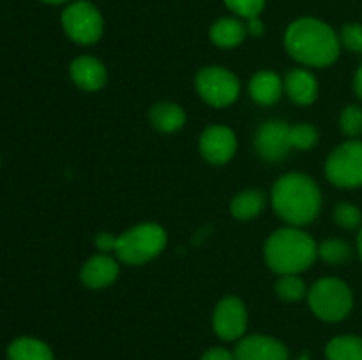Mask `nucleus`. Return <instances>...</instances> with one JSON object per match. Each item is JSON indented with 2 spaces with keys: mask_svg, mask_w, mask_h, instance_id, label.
<instances>
[{
  "mask_svg": "<svg viewBox=\"0 0 362 360\" xmlns=\"http://www.w3.org/2000/svg\"><path fill=\"white\" fill-rule=\"evenodd\" d=\"M247 28L237 18H221L211 27V41L219 48H235L246 39Z\"/></svg>",
  "mask_w": 362,
  "mask_h": 360,
  "instance_id": "obj_17",
  "label": "nucleus"
},
{
  "mask_svg": "<svg viewBox=\"0 0 362 360\" xmlns=\"http://www.w3.org/2000/svg\"><path fill=\"white\" fill-rule=\"evenodd\" d=\"M95 246H98L99 251L108 254L110 251H115L117 236L112 235V233H99V235L95 236Z\"/></svg>",
  "mask_w": 362,
  "mask_h": 360,
  "instance_id": "obj_29",
  "label": "nucleus"
},
{
  "mask_svg": "<svg viewBox=\"0 0 362 360\" xmlns=\"http://www.w3.org/2000/svg\"><path fill=\"white\" fill-rule=\"evenodd\" d=\"M166 232L156 222H144L117 236L113 253L126 265H145L161 254L166 246Z\"/></svg>",
  "mask_w": 362,
  "mask_h": 360,
  "instance_id": "obj_4",
  "label": "nucleus"
},
{
  "mask_svg": "<svg viewBox=\"0 0 362 360\" xmlns=\"http://www.w3.org/2000/svg\"><path fill=\"white\" fill-rule=\"evenodd\" d=\"M336 224L345 229H356L362 224V212L354 203H339L334 208Z\"/></svg>",
  "mask_w": 362,
  "mask_h": 360,
  "instance_id": "obj_25",
  "label": "nucleus"
},
{
  "mask_svg": "<svg viewBox=\"0 0 362 360\" xmlns=\"http://www.w3.org/2000/svg\"><path fill=\"white\" fill-rule=\"evenodd\" d=\"M339 41L352 52L362 53V25L349 23L341 28Z\"/></svg>",
  "mask_w": 362,
  "mask_h": 360,
  "instance_id": "obj_28",
  "label": "nucleus"
},
{
  "mask_svg": "<svg viewBox=\"0 0 362 360\" xmlns=\"http://www.w3.org/2000/svg\"><path fill=\"white\" fill-rule=\"evenodd\" d=\"M194 87H197L200 97L214 108H225V106L233 104L240 92V83L235 74L219 66L204 67L197 74Z\"/></svg>",
  "mask_w": 362,
  "mask_h": 360,
  "instance_id": "obj_7",
  "label": "nucleus"
},
{
  "mask_svg": "<svg viewBox=\"0 0 362 360\" xmlns=\"http://www.w3.org/2000/svg\"><path fill=\"white\" fill-rule=\"evenodd\" d=\"M329 182L345 189L362 186V141L350 140L331 152L325 161Z\"/></svg>",
  "mask_w": 362,
  "mask_h": 360,
  "instance_id": "obj_6",
  "label": "nucleus"
},
{
  "mask_svg": "<svg viewBox=\"0 0 362 360\" xmlns=\"http://www.w3.org/2000/svg\"><path fill=\"white\" fill-rule=\"evenodd\" d=\"M283 88H285L290 101L300 106L311 104L318 95L317 78H315L308 69L290 71V73L286 74L285 81H283Z\"/></svg>",
  "mask_w": 362,
  "mask_h": 360,
  "instance_id": "obj_15",
  "label": "nucleus"
},
{
  "mask_svg": "<svg viewBox=\"0 0 362 360\" xmlns=\"http://www.w3.org/2000/svg\"><path fill=\"white\" fill-rule=\"evenodd\" d=\"M119 261L110 256V254L101 253L92 256L83 265V268L80 272V279L88 288L99 289L113 284L117 281V277H119Z\"/></svg>",
  "mask_w": 362,
  "mask_h": 360,
  "instance_id": "obj_13",
  "label": "nucleus"
},
{
  "mask_svg": "<svg viewBox=\"0 0 362 360\" xmlns=\"http://www.w3.org/2000/svg\"><path fill=\"white\" fill-rule=\"evenodd\" d=\"M235 360H288V352L276 339L250 335L237 344Z\"/></svg>",
  "mask_w": 362,
  "mask_h": 360,
  "instance_id": "obj_12",
  "label": "nucleus"
},
{
  "mask_svg": "<svg viewBox=\"0 0 362 360\" xmlns=\"http://www.w3.org/2000/svg\"><path fill=\"white\" fill-rule=\"evenodd\" d=\"M283 92V81L272 71H260L250 80V95L258 104H274Z\"/></svg>",
  "mask_w": 362,
  "mask_h": 360,
  "instance_id": "obj_16",
  "label": "nucleus"
},
{
  "mask_svg": "<svg viewBox=\"0 0 362 360\" xmlns=\"http://www.w3.org/2000/svg\"><path fill=\"white\" fill-rule=\"evenodd\" d=\"M288 141L292 148L310 150L318 143V131L311 124H297V126L290 127Z\"/></svg>",
  "mask_w": 362,
  "mask_h": 360,
  "instance_id": "obj_24",
  "label": "nucleus"
},
{
  "mask_svg": "<svg viewBox=\"0 0 362 360\" xmlns=\"http://www.w3.org/2000/svg\"><path fill=\"white\" fill-rule=\"evenodd\" d=\"M272 207L290 226L310 224L322 208V194L317 182L304 173H288L272 187Z\"/></svg>",
  "mask_w": 362,
  "mask_h": 360,
  "instance_id": "obj_2",
  "label": "nucleus"
},
{
  "mask_svg": "<svg viewBox=\"0 0 362 360\" xmlns=\"http://www.w3.org/2000/svg\"><path fill=\"white\" fill-rule=\"evenodd\" d=\"M357 251H359V256L362 260V226L359 229V235H357Z\"/></svg>",
  "mask_w": 362,
  "mask_h": 360,
  "instance_id": "obj_33",
  "label": "nucleus"
},
{
  "mask_svg": "<svg viewBox=\"0 0 362 360\" xmlns=\"http://www.w3.org/2000/svg\"><path fill=\"white\" fill-rule=\"evenodd\" d=\"M265 207V194L258 189H247L237 194L232 200L230 210L232 215L239 221H250L257 217Z\"/></svg>",
  "mask_w": 362,
  "mask_h": 360,
  "instance_id": "obj_20",
  "label": "nucleus"
},
{
  "mask_svg": "<svg viewBox=\"0 0 362 360\" xmlns=\"http://www.w3.org/2000/svg\"><path fill=\"white\" fill-rule=\"evenodd\" d=\"M42 2H46V4H62V2H66V0H42Z\"/></svg>",
  "mask_w": 362,
  "mask_h": 360,
  "instance_id": "obj_34",
  "label": "nucleus"
},
{
  "mask_svg": "<svg viewBox=\"0 0 362 360\" xmlns=\"http://www.w3.org/2000/svg\"><path fill=\"white\" fill-rule=\"evenodd\" d=\"M286 52L308 67H329L338 60L341 41L331 25L317 18H299L285 34Z\"/></svg>",
  "mask_w": 362,
  "mask_h": 360,
  "instance_id": "obj_1",
  "label": "nucleus"
},
{
  "mask_svg": "<svg viewBox=\"0 0 362 360\" xmlns=\"http://www.w3.org/2000/svg\"><path fill=\"white\" fill-rule=\"evenodd\" d=\"M288 133L290 126L283 120H269V122L262 124L255 136V147H257L260 157L271 162L285 159L292 148L288 141Z\"/></svg>",
  "mask_w": 362,
  "mask_h": 360,
  "instance_id": "obj_10",
  "label": "nucleus"
},
{
  "mask_svg": "<svg viewBox=\"0 0 362 360\" xmlns=\"http://www.w3.org/2000/svg\"><path fill=\"white\" fill-rule=\"evenodd\" d=\"M265 261L278 274H299L318 258V246L306 232L288 226L272 233L265 242Z\"/></svg>",
  "mask_w": 362,
  "mask_h": 360,
  "instance_id": "obj_3",
  "label": "nucleus"
},
{
  "mask_svg": "<svg viewBox=\"0 0 362 360\" xmlns=\"http://www.w3.org/2000/svg\"><path fill=\"white\" fill-rule=\"evenodd\" d=\"M237 138L226 126H211L202 133L200 152L211 164H226L235 155Z\"/></svg>",
  "mask_w": 362,
  "mask_h": 360,
  "instance_id": "obj_11",
  "label": "nucleus"
},
{
  "mask_svg": "<svg viewBox=\"0 0 362 360\" xmlns=\"http://www.w3.org/2000/svg\"><path fill=\"white\" fill-rule=\"evenodd\" d=\"M62 27L71 41L88 46L101 39L105 23L98 7L85 0H78L64 9Z\"/></svg>",
  "mask_w": 362,
  "mask_h": 360,
  "instance_id": "obj_8",
  "label": "nucleus"
},
{
  "mask_svg": "<svg viewBox=\"0 0 362 360\" xmlns=\"http://www.w3.org/2000/svg\"><path fill=\"white\" fill-rule=\"evenodd\" d=\"M276 293H278L279 299L286 300V302H296V300L304 299L308 295L306 284L297 274L281 275V279L276 282Z\"/></svg>",
  "mask_w": 362,
  "mask_h": 360,
  "instance_id": "obj_23",
  "label": "nucleus"
},
{
  "mask_svg": "<svg viewBox=\"0 0 362 360\" xmlns=\"http://www.w3.org/2000/svg\"><path fill=\"white\" fill-rule=\"evenodd\" d=\"M341 131L350 138H357L362 134V108L357 104L346 106L339 116Z\"/></svg>",
  "mask_w": 362,
  "mask_h": 360,
  "instance_id": "obj_26",
  "label": "nucleus"
},
{
  "mask_svg": "<svg viewBox=\"0 0 362 360\" xmlns=\"http://www.w3.org/2000/svg\"><path fill=\"white\" fill-rule=\"evenodd\" d=\"M230 11L240 18H250L260 16V13L265 7V0H223Z\"/></svg>",
  "mask_w": 362,
  "mask_h": 360,
  "instance_id": "obj_27",
  "label": "nucleus"
},
{
  "mask_svg": "<svg viewBox=\"0 0 362 360\" xmlns=\"http://www.w3.org/2000/svg\"><path fill=\"white\" fill-rule=\"evenodd\" d=\"M354 90H356V94L362 99V66L357 69L356 78H354Z\"/></svg>",
  "mask_w": 362,
  "mask_h": 360,
  "instance_id": "obj_32",
  "label": "nucleus"
},
{
  "mask_svg": "<svg viewBox=\"0 0 362 360\" xmlns=\"http://www.w3.org/2000/svg\"><path fill=\"white\" fill-rule=\"evenodd\" d=\"M311 311L324 321H341L354 307L352 289L338 277H324L308 292Z\"/></svg>",
  "mask_w": 362,
  "mask_h": 360,
  "instance_id": "obj_5",
  "label": "nucleus"
},
{
  "mask_svg": "<svg viewBox=\"0 0 362 360\" xmlns=\"http://www.w3.org/2000/svg\"><path fill=\"white\" fill-rule=\"evenodd\" d=\"M202 360H235V355L228 352L225 348H212L209 352H205L204 359Z\"/></svg>",
  "mask_w": 362,
  "mask_h": 360,
  "instance_id": "obj_30",
  "label": "nucleus"
},
{
  "mask_svg": "<svg viewBox=\"0 0 362 360\" xmlns=\"http://www.w3.org/2000/svg\"><path fill=\"white\" fill-rule=\"evenodd\" d=\"M9 360H53L48 344L34 337H18L7 348Z\"/></svg>",
  "mask_w": 362,
  "mask_h": 360,
  "instance_id": "obj_19",
  "label": "nucleus"
},
{
  "mask_svg": "<svg viewBox=\"0 0 362 360\" xmlns=\"http://www.w3.org/2000/svg\"><path fill=\"white\" fill-rule=\"evenodd\" d=\"M327 360H362V337L339 335L325 348Z\"/></svg>",
  "mask_w": 362,
  "mask_h": 360,
  "instance_id": "obj_21",
  "label": "nucleus"
},
{
  "mask_svg": "<svg viewBox=\"0 0 362 360\" xmlns=\"http://www.w3.org/2000/svg\"><path fill=\"white\" fill-rule=\"evenodd\" d=\"M69 73L74 85L80 87L81 90L87 92L99 90V88L105 87L106 80H108V73H106L105 64H103L101 60L88 55L74 59L69 67Z\"/></svg>",
  "mask_w": 362,
  "mask_h": 360,
  "instance_id": "obj_14",
  "label": "nucleus"
},
{
  "mask_svg": "<svg viewBox=\"0 0 362 360\" xmlns=\"http://www.w3.org/2000/svg\"><path fill=\"white\" fill-rule=\"evenodd\" d=\"M148 119H151L152 127H156L161 133H175V131L182 129L184 124H186V113L179 104L159 102L151 108Z\"/></svg>",
  "mask_w": 362,
  "mask_h": 360,
  "instance_id": "obj_18",
  "label": "nucleus"
},
{
  "mask_svg": "<svg viewBox=\"0 0 362 360\" xmlns=\"http://www.w3.org/2000/svg\"><path fill=\"white\" fill-rule=\"evenodd\" d=\"M246 28H247V34H251L253 37H260V35L264 34V23H262V20L258 16L250 18L246 23Z\"/></svg>",
  "mask_w": 362,
  "mask_h": 360,
  "instance_id": "obj_31",
  "label": "nucleus"
},
{
  "mask_svg": "<svg viewBox=\"0 0 362 360\" xmlns=\"http://www.w3.org/2000/svg\"><path fill=\"white\" fill-rule=\"evenodd\" d=\"M212 325H214L216 334L225 341L239 339L247 327V313L243 300L237 296H225L216 306Z\"/></svg>",
  "mask_w": 362,
  "mask_h": 360,
  "instance_id": "obj_9",
  "label": "nucleus"
},
{
  "mask_svg": "<svg viewBox=\"0 0 362 360\" xmlns=\"http://www.w3.org/2000/svg\"><path fill=\"white\" fill-rule=\"evenodd\" d=\"M318 256L331 265H341L350 260L352 249H350V246L345 240L331 239L325 240V242H322L320 246H318Z\"/></svg>",
  "mask_w": 362,
  "mask_h": 360,
  "instance_id": "obj_22",
  "label": "nucleus"
}]
</instances>
